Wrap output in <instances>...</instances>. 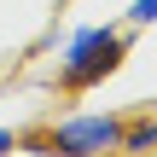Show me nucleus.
Returning <instances> with one entry per match:
<instances>
[{
  "instance_id": "nucleus-1",
  "label": "nucleus",
  "mask_w": 157,
  "mask_h": 157,
  "mask_svg": "<svg viewBox=\"0 0 157 157\" xmlns=\"http://www.w3.org/2000/svg\"><path fill=\"white\" fill-rule=\"evenodd\" d=\"M117 64H122V29L87 23V29L70 35V47H64V58H58V87H64V93H82V87L105 82Z\"/></svg>"
},
{
  "instance_id": "nucleus-2",
  "label": "nucleus",
  "mask_w": 157,
  "mask_h": 157,
  "mask_svg": "<svg viewBox=\"0 0 157 157\" xmlns=\"http://www.w3.org/2000/svg\"><path fill=\"white\" fill-rule=\"evenodd\" d=\"M122 134H128V122H122V117L76 111V117L52 122L35 146H41L47 157H105V151H122Z\"/></svg>"
},
{
  "instance_id": "nucleus-3",
  "label": "nucleus",
  "mask_w": 157,
  "mask_h": 157,
  "mask_svg": "<svg viewBox=\"0 0 157 157\" xmlns=\"http://www.w3.org/2000/svg\"><path fill=\"white\" fill-rule=\"evenodd\" d=\"M122 151H157V117H146L140 128L122 134Z\"/></svg>"
},
{
  "instance_id": "nucleus-4",
  "label": "nucleus",
  "mask_w": 157,
  "mask_h": 157,
  "mask_svg": "<svg viewBox=\"0 0 157 157\" xmlns=\"http://www.w3.org/2000/svg\"><path fill=\"white\" fill-rule=\"evenodd\" d=\"M128 23H134V29L157 23V0H134V6H128Z\"/></svg>"
},
{
  "instance_id": "nucleus-5",
  "label": "nucleus",
  "mask_w": 157,
  "mask_h": 157,
  "mask_svg": "<svg viewBox=\"0 0 157 157\" xmlns=\"http://www.w3.org/2000/svg\"><path fill=\"white\" fill-rule=\"evenodd\" d=\"M12 146H23V134L17 128H0V151H12Z\"/></svg>"
}]
</instances>
